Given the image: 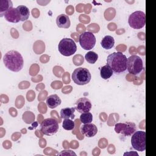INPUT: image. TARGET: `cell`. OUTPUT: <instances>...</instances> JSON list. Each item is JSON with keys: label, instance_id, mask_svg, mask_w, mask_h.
<instances>
[{"label": "cell", "instance_id": "1", "mask_svg": "<svg viewBox=\"0 0 156 156\" xmlns=\"http://www.w3.org/2000/svg\"><path fill=\"white\" fill-rule=\"evenodd\" d=\"M5 66L13 72H19L24 66V60L21 54L17 51L10 50L3 57Z\"/></svg>", "mask_w": 156, "mask_h": 156}, {"label": "cell", "instance_id": "2", "mask_svg": "<svg viewBox=\"0 0 156 156\" xmlns=\"http://www.w3.org/2000/svg\"><path fill=\"white\" fill-rule=\"evenodd\" d=\"M126 56L121 52H115L108 55L107 65H108L116 74L121 73L127 69Z\"/></svg>", "mask_w": 156, "mask_h": 156}, {"label": "cell", "instance_id": "3", "mask_svg": "<svg viewBox=\"0 0 156 156\" xmlns=\"http://www.w3.org/2000/svg\"><path fill=\"white\" fill-rule=\"evenodd\" d=\"M71 78L76 84L84 85L90 82L91 75L87 68L80 67L74 70L71 75Z\"/></svg>", "mask_w": 156, "mask_h": 156}, {"label": "cell", "instance_id": "4", "mask_svg": "<svg viewBox=\"0 0 156 156\" xmlns=\"http://www.w3.org/2000/svg\"><path fill=\"white\" fill-rule=\"evenodd\" d=\"M60 53L66 57H69L74 54L77 51V46L75 41L69 38H63L58 45Z\"/></svg>", "mask_w": 156, "mask_h": 156}, {"label": "cell", "instance_id": "5", "mask_svg": "<svg viewBox=\"0 0 156 156\" xmlns=\"http://www.w3.org/2000/svg\"><path fill=\"white\" fill-rule=\"evenodd\" d=\"M41 132L45 135L52 136L58 130V123L57 121L52 118L44 119L40 125Z\"/></svg>", "mask_w": 156, "mask_h": 156}, {"label": "cell", "instance_id": "6", "mask_svg": "<svg viewBox=\"0 0 156 156\" xmlns=\"http://www.w3.org/2000/svg\"><path fill=\"white\" fill-rule=\"evenodd\" d=\"M127 69L129 73L136 75L143 69V63L142 59L138 55H133L127 58Z\"/></svg>", "mask_w": 156, "mask_h": 156}, {"label": "cell", "instance_id": "7", "mask_svg": "<svg viewBox=\"0 0 156 156\" xmlns=\"http://www.w3.org/2000/svg\"><path fill=\"white\" fill-rule=\"evenodd\" d=\"M129 26L135 29L143 28L146 23V15L142 11H135L130 15L128 20Z\"/></svg>", "mask_w": 156, "mask_h": 156}, {"label": "cell", "instance_id": "8", "mask_svg": "<svg viewBox=\"0 0 156 156\" xmlns=\"http://www.w3.org/2000/svg\"><path fill=\"white\" fill-rule=\"evenodd\" d=\"M131 144L137 151H144L146 149V132L136 130L131 137Z\"/></svg>", "mask_w": 156, "mask_h": 156}, {"label": "cell", "instance_id": "9", "mask_svg": "<svg viewBox=\"0 0 156 156\" xmlns=\"http://www.w3.org/2000/svg\"><path fill=\"white\" fill-rule=\"evenodd\" d=\"M79 44L85 50L93 49L96 44V37L91 32H84L79 36Z\"/></svg>", "mask_w": 156, "mask_h": 156}, {"label": "cell", "instance_id": "10", "mask_svg": "<svg viewBox=\"0 0 156 156\" xmlns=\"http://www.w3.org/2000/svg\"><path fill=\"white\" fill-rule=\"evenodd\" d=\"M115 130L117 133L127 136L132 135L136 130V126L133 122H119L115 124Z\"/></svg>", "mask_w": 156, "mask_h": 156}, {"label": "cell", "instance_id": "11", "mask_svg": "<svg viewBox=\"0 0 156 156\" xmlns=\"http://www.w3.org/2000/svg\"><path fill=\"white\" fill-rule=\"evenodd\" d=\"M92 105L91 102L87 98H81L76 101L75 102V109L79 113L89 112L91 109Z\"/></svg>", "mask_w": 156, "mask_h": 156}, {"label": "cell", "instance_id": "12", "mask_svg": "<svg viewBox=\"0 0 156 156\" xmlns=\"http://www.w3.org/2000/svg\"><path fill=\"white\" fill-rule=\"evenodd\" d=\"M80 132L85 136L91 138L94 136L97 133L98 127L94 124H86L81 126Z\"/></svg>", "mask_w": 156, "mask_h": 156}, {"label": "cell", "instance_id": "13", "mask_svg": "<svg viewBox=\"0 0 156 156\" xmlns=\"http://www.w3.org/2000/svg\"><path fill=\"white\" fill-rule=\"evenodd\" d=\"M4 16L5 19L10 23H16L21 21V18L16 8L10 9L5 13Z\"/></svg>", "mask_w": 156, "mask_h": 156}, {"label": "cell", "instance_id": "14", "mask_svg": "<svg viewBox=\"0 0 156 156\" xmlns=\"http://www.w3.org/2000/svg\"><path fill=\"white\" fill-rule=\"evenodd\" d=\"M56 24L59 28L68 29L70 27L71 22L68 15L60 14L56 18Z\"/></svg>", "mask_w": 156, "mask_h": 156}, {"label": "cell", "instance_id": "15", "mask_svg": "<svg viewBox=\"0 0 156 156\" xmlns=\"http://www.w3.org/2000/svg\"><path fill=\"white\" fill-rule=\"evenodd\" d=\"M62 101L57 94H51L49 96L46 101V105L50 108H55L61 104Z\"/></svg>", "mask_w": 156, "mask_h": 156}, {"label": "cell", "instance_id": "16", "mask_svg": "<svg viewBox=\"0 0 156 156\" xmlns=\"http://www.w3.org/2000/svg\"><path fill=\"white\" fill-rule=\"evenodd\" d=\"M74 107H66L64 108L61 109L60 110V116L62 118L65 119H73L75 117L74 112H75Z\"/></svg>", "mask_w": 156, "mask_h": 156}, {"label": "cell", "instance_id": "17", "mask_svg": "<svg viewBox=\"0 0 156 156\" xmlns=\"http://www.w3.org/2000/svg\"><path fill=\"white\" fill-rule=\"evenodd\" d=\"M115 44L114 38L110 35L105 36L101 41V46L105 49H112Z\"/></svg>", "mask_w": 156, "mask_h": 156}, {"label": "cell", "instance_id": "18", "mask_svg": "<svg viewBox=\"0 0 156 156\" xmlns=\"http://www.w3.org/2000/svg\"><path fill=\"white\" fill-rule=\"evenodd\" d=\"M13 8V4L10 0H1L0 1V16L4 15L5 13L10 9Z\"/></svg>", "mask_w": 156, "mask_h": 156}, {"label": "cell", "instance_id": "19", "mask_svg": "<svg viewBox=\"0 0 156 156\" xmlns=\"http://www.w3.org/2000/svg\"><path fill=\"white\" fill-rule=\"evenodd\" d=\"M16 9L18 10L21 21H24L29 18L30 12L29 9L26 5H18L16 7Z\"/></svg>", "mask_w": 156, "mask_h": 156}, {"label": "cell", "instance_id": "20", "mask_svg": "<svg viewBox=\"0 0 156 156\" xmlns=\"http://www.w3.org/2000/svg\"><path fill=\"white\" fill-rule=\"evenodd\" d=\"M113 74V71L112 68L108 65H104V66L101 68L100 69V74L101 77L104 79H109Z\"/></svg>", "mask_w": 156, "mask_h": 156}, {"label": "cell", "instance_id": "21", "mask_svg": "<svg viewBox=\"0 0 156 156\" xmlns=\"http://www.w3.org/2000/svg\"><path fill=\"white\" fill-rule=\"evenodd\" d=\"M85 58L88 63L90 64H94L98 60V55L93 51H89L85 54Z\"/></svg>", "mask_w": 156, "mask_h": 156}, {"label": "cell", "instance_id": "22", "mask_svg": "<svg viewBox=\"0 0 156 156\" xmlns=\"http://www.w3.org/2000/svg\"><path fill=\"white\" fill-rule=\"evenodd\" d=\"M80 121L83 124L91 123L93 121V115L90 112L82 113L80 116Z\"/></svg>", "mask_w": 156, "mask_h": 156}, {"label": "cell", "instance_id": "23", "mask_svg": "<svg viewBox=\"0 0 156 156\" xmlns=\"http://www.w3.org/2000/svg\"><path fill=\"white\" fill-rule=\"evenodd\" d=\"M62 127L65 130H71L75 127L74 122L71 119H65L62 122Z\"/></svg>", "mask_w": 156, "mask_h": 156}, {"label": "cell", "instance_id": "24", "mask_svg": "<svg viewBox=\"0 0 156 156\" xmlns=\"http://www.w3.org/2000/svg\"><path fill=\"white\" fill-rule=\"evenodd\" d=\"M59 155H76V154L71 150H63L58 154Z\"/></svg>", "mask_w": 156, "mask_h": 156}]
</instances>
